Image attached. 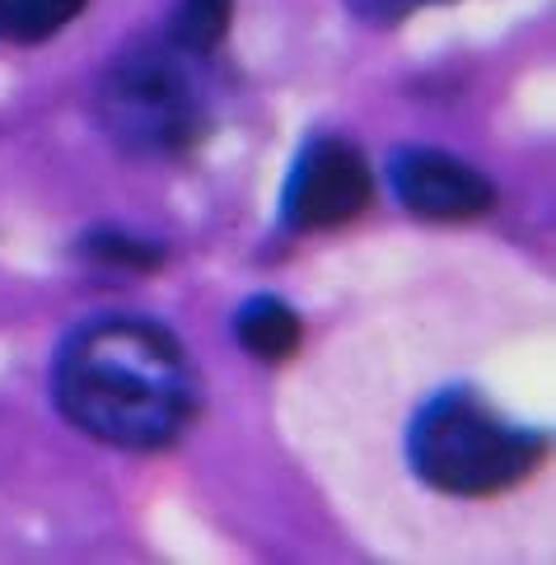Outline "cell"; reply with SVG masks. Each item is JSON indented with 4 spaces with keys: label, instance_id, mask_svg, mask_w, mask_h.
<instances>
[{
    "label": "cell",
    "instance_id": "obj_1",
    "mask_svg": "<svg viewBox=\"0 0 556 565\" xmlns=\"http://www.w3.org/2000/svg\"><path fill=\"white\" fill-rule=\"evenodd\" d=\"M52 402L66 426L113 449L150 454L192 426L196 370L169 328L108 313L71 328L52 355Z\"/></svg>",
    "mask_w": 556,
    "mask_h": 565
},
{
    "label": "cell",
    "instance_id": "obj_2",
    "mask_svg": "<svg viewBox=\"0 0 556 565\" xmlns=\"http://www.w3.org/2000/svg\"><path fill=\"white\" fill-rule=\"evenodd\" d=\"M547 435L510 426L472 388L435 393L407 426L411 472L440 495L482 500L501 495L547 458Z\"/></svg>",
    "mask_w": 556,
    "mask_h": 565
},
{
    "label": "cell",
    "instance_id": "obj_3",
    "mask_svg": "<svg viewBox=\"0 0 556 565\" xmlns=\"http://www.w3.org/2000/svg\"><path fill=\"white\" fill-rule=\"evenodd\" d=\"M183 47L136 43L98 79V122L127 154H178L211 131L206 98L196 89Z\"/></svg>",
    "mask_w": 556,
    "mask_h": 565
},
{
    "label": "cell",
    "instance_id": "obj_4",
    "mask_svg": "<svg viewBox=\"0 0 556 565\" xmlns=\"http://www.w3.org/2000/svg\"><path fill=\"white\" fill-rule=\"evenodd\" d=\"M374 196L365 154L342 136H313L295 154V169L281 188V225L290 234L336 230L355 220Z\"/></svg>",
    "mask_w": 556,
    "mask_h": 565
},
{
    "label": "cell",
    "instance_id": "obj_5",
    "mask_svg": "<svg viewBox=\"0 0 556 565\" xmlns=\"http://www.w3.org/2000/svg\"><path fill=\"white\" fill-rule=\"evenodd\" d=\"M393 196L421 220H472L495 206V183L472 169L468 159L435 150V146H403L388 154Z\"/></svg>",
    "mask_w": 556,
    "mask_h": 565
},
{
    "label": "cell",
    "instance_id": "obj_6",
    "mask_svg": "<svg viewBox=\"0 0 556 565\" xmlns=\"http://www.w3.org/2000/svg\"><path fill=\"white\" fill-rule=\"evenodd\" d=\"M234 341L238 351H248L253 360L281 365L300 351V313L276 295H253L234 313Z\"/></svg>",
    "mask_w": 556,
    "mask_h": 565
},
{
    "label": "cell",
    "instance_id": "obj_7",
    "mask_svg": "<svg viewBox=\"0 0 556 565\" xmlns=\"http://www.w3.org/2000/svg\"><path fill=\"white\" fill-rule=\"evenodd\" d=\"M79 10L85 0H0V38L6 43H47Z\"/></svg>",
    "mask_w": 556,
    "mask_h": 565
},
{
    "label": "cell",
    "instance_id": "obj_8",
    "mask_svg": "<svg viewBox=\"0 0 556 565\" xmlns=\"http://www.w3.org/2000/svg\"><path fill=\"white\" fill-rule=\"evenodd\" d=\"M234 19V0H178L169 14V43L192 56H206L225 38Z\"/></svg>",
    "mask_w": 556,
    "mask_h": 565
},
{
    "label": "cell",
    "instance_id": "obj_9",
    "mask_svg": "<svg viewBox=\"0 0 556 565\" xmlns=\"http://www.w3.org/2000/svg\"><path fill=\"white\" fill-rule=\"evenodd\" d=\"M79 253L89 262H108V267H127V271H154L164 262V248L150 238H136L122 230H89L79 238Z\"/></svg>",
    "mask_w": 556,
    "mask_h": 565
},
{
    "label": "cell",
    "instance_id": "obj_10",
    "mask_svg": "<svg viewBox=\"0 0 556 565\" xmlns=\"http://www.w3.org/2000/svg\"><path fill=\"white\" fill-rule=\"evenodd\" d=\"M342 6L351 10V19H361V24H370V29H397L416 10L445 6V0H342Z\"/></svg>",
    "mask_w": 556,
    "mask_h": 565
}]
</instances>
